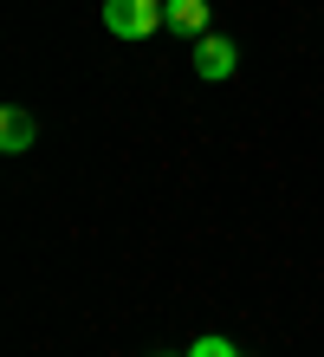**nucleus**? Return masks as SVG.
<instances>
[{"mask_svg":"<svg viewBox=\"0 0 324 357\" xmlns=\"http://www.w3.org/2000/svg\"><path fill=\"white\" fill-rule=\"evenodd\" d=\"M233 66H240V52H233L227 33H201V39H194V78L221 85V78H233Z\"/></svg>","mask_w":324,"mask_h":357,"instance_id":"obj_2","label":"nucleus"},{"mask_svg":"<svg viewBox=\"0 0 324 357\" xmlns=\"http://www.w3.org/2000/svg\"><path fill=\"white\" fill-rule=\"evenodd\" d=\"M188 357H247L240 344H233V338H221V331H208V338H194V351Z\"/></svg>","mask_w":324,"mask_h":357,"instance_id":"obj_5","label":"nucleus"},{"mask_svg":"<svg viewBox=\"0 0 324 357\" xmlns=\"http://www.w3.org/2000/svg\"><path fill=\"white\" fill-rule=\"evenodd\" d=\"M156 357H169V351H156Z\"/></svg>","mask_w":324,"mask_h":357,"instance_id":"obj_6","label":"nucleus"},{"mask_svg":"<svg viewBox=\"0 0 324 357\" xmlns=\"http://www.w3.org/2000/svg\"><path fill=\"white\" fill-rule=\"evenodd\" d=\"M162 13H169V33L188 39V46L208 33V0H162Z\"/></svg>","mask_w":324,"mask_h":357,"instance_id":"obj_3","label":"nucleus"},{"mask_svg":"<svg viewBox=\"0 0 324 357\" xmlns=\"http://www.w3.org/2000/svg\"><path fill=\"white\" fill-rule=\"evenodd\" d=\"M104 26L117 39H149L156 26H169L162 0H104Z\"/></svg>","mask_w":324,"mask_h":357,"instance_id":"obj_1","label":"nucleus"},{"mask_svg":"<svg viewBox=\"0 0 324 357\" xmlns=\"http://www.w3.org/2000/svg\"><path fill=\"white\" fill-rule=\"evenodd\" d=\"M26 143H33V117L20 111V104H7V111H0V150H7V156H20Z\"/></svg>","mask_w":324,"mask_h":357,"instance_id":"obj_4","label":"nucleus"}]
</instances>
